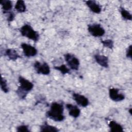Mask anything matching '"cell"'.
<instances>
[{"mask_svg": "<svg viewBox=\"0 0 132 132\" xmlns=\"http://www.w3.org/2000/svg\"><path fill=\"white\" fill-rule=\"evenodd\" d=\"M88 30L89 32L94 37H99L103 36L105 30L99 24H92L88 25Z\"/></svg>", "mask_w": 132, "mask_h": 132, "instance_id": "5", "label": "cell"}, {"mask_svg": "<svg viewBox=\"0 0 132 132\" xmlns=\"http://www.w3.org/2000/svg\"><path fill=\"white\" fill-rule=\"evenodd\" d=\"M94 57L96 62L101 67L106 68L108 67L109 60L107 56L99 54H96L94 55Z\"/></svg>", "mask_w": 132, "mask_h": 132, "instance_id": "11", "label": "cell"}, {"mask_svg": "<svg viewBox=\"0 0 132 132\" xmlns=\"http://www.w3.org/2000/svg\"><path fill=\"white\" fill-rule=\"evenodd\" d=\"M119 89L111 88L109 90V95L110 99L114 102H120L124 100L125 95L122 93H119Z\"/></svg>", "mask_w": 132, "mask_h": 132, "instance_id": "8", "label": "cell"}, {"mask_svg": "<svg viewBox=\"0 0 132 132\" xmlns=\"http://www.w3.org/2000/svg\"><path fill=\"white\" fill-rule=\"evenodd\" d=\"M34 68L39 74L48 75L50 73V68L46 62L41 63L39 61H36L34 64Z\"/></svg>", "mask_w": 132, "mask_h": 132, "instance_id": "6", "label": "cell"}, {"mask_svg": "<svg viewBox=\"0 0 132 132\" xmlns=\"http://www.w3.org/2000/svg\"><path fill=\"white\" fill-rule=\"evenodd\" d=\"M126 56L127 58L131 59V45H130L126 50Z\"/></svg>", "mask_w": 132, "mask_h": 132, "instance_id": "23", "label": "cell"}, {"mask_svg": "<svg viewBox=\"0 0 132 132\" xmlns=\"http://www.w3.org/2000/svg\"><path fill=\"white\" fill-rule=\"evenodd\" d=\"M54 69L56 70L59 71L63 75L68 74L70 72V69L68 68L65 64H61L59 66H55Z\"/></svg>", "mask_w": 132, "mask_h": 132, "instance_id": "19", "label": "cell"}, {"mask_svg": "<svg viewBox=\"0 0 132 132\" xmlns=\"http://www.w3.org/2000/svg\"><path fill=\"white\" fill-rule=\"evenodd\" d=\"M8 13V16L7 17V20L9 22L12 21L15 17V14L13 12H9Z\"/></svg>", "mask_w": 132, "mask_h": 132, "instance_id": "24", "label": "cell"}, {"mask_svg": "<svg viewBox=\"0 0 132 132\" xmlns=\"http://www.w3.org/2000/svg\"><path fill=\"white\" fill-rule=\"evenodd\" d=\"M1 87L2 91L4 93H7L9 91V88L8 87L7 81L3 77H1Z\"/></svg>", "mask_w": 132, "mask_h": 132, "instance_id": "20", "label": "cell"}, {"mask_svg": "<svg viewBox=\"0 0 132 132\" xmlns=\"http://www.w3.org/2000/svg\"><path fill=\"white\" fill-rule=\"evenodd\" d=\"M5 55L10 59L15 61L18 58H21L18 53L14 49L8 48L5 51Z\"/></svg>", "mask_w": 132, "mask_h": 132, "instance_id": "13", "label": "cell"}, {"mask_svg": "<svg viewBox=\"0 0 132 132\" xmlns=\"http://www.w3.org/2000/svg\"><path fill=\"white\" fill-rule=\"evenodd\" d=\"M65 106L68 110L70 116L74 118H77L79 117L80 113V110L76 106L73 105L71 104H67Z\"/></svg>", "mask_w": 132, "mask_h": 132, "instance_id": "10", "label": "cell"}, {"mask_svg": "<svg viewBox=\"0 0 132 132\" xmlns=\"http://www.w3.org/2000/svg\"><path fill=\"white\" fill-rule=\"evenodd\" d=\"M20 31L22 36L26 37L35 42H37L39 39L38 32L35 31L29 24H24L20 29Z\"/></svg>", "mask_w": 132, "mask_h": 132, "instance_id": "3", "label": "cell"}, {"mask_svg": "<svg viewBox=\"0 0 132 132\" xmlns=\"http://www.w3.org/2000/svg\"><path fill=\"white\" fill-rule=\"evenodd\" d=\"M14 8L16 11L20 13L24 12L26 11V7L25 2L22 0H19L16 2Z\"/></svg>", "mask_w": 132, "mask_h": 132, "instance_id": "16", "label": "cell"}, {"mask_svg": "<svg viewBox=\"0 0 132 132\" xmlns=\"http://www.w3.org/2000/svg\"><path fill=\"white\" fill-rule=\"evenodd\" d=\"M21 46L23 50V53L26 57H34L37 54V50L30 44L23 43L21 44Z\"/></svg>", "mask_w": 132, "mask_h": 132, "instance_id": "7", "label": "cell"}, {"mask_svg": "<svg viewBox=\"0 0 132 132\" xmlns=\"http://www.w3.org/2000/svg\"><path fill=\"white\" fill-rule=\"evenodd\" d=\"M18 80L20 86L16 91V94L21 99H25L27 93L32 89L34 85L29 80L21 76Z\"/></svg>", "mask_w": 132, "mask_h": 132, "instance_id": "2", "label": "cell"}, {"mask_svg": "<svg viewBox=\"0 0 132 132\" xmlns=\"http://www.w3.org/2000/svg\"><path fill=\"white\" fill-rule=\"evenodd\" d=\"M64 58L68 66L73 70H78L80 64L79 60L74 55L67 53L64 55Z\"/></svg>", "mask_w": 132, "mask_h": 132, "instance_id": "4", "label": "cell"}, {"mask_svg": "<svg viewBox=\"0 0 132 132\" xmlns=\"http://www.w3.org/2000/svg\"><path fill=\"white\" fill-rule=\"evenodd\" d=\"M104 46L110 49H112L113 47V41L110 39H107L105 40H102L101 41Z\"/></svg>", "mask_w": 132, "mask_h": 132, "instance_id": "21", "label": "cell"}, {"mask_svg": "<svg viewBox=\"0 0 132 132\" xmlns=\"http://www.w3.org/2000/svg\"><path fill=\"white\" fill-rule=\"evenodd\" d=\"M40 131H53L57 132L59 130L55 126L48 125L46 123L40 126Z\"/></svg>", "mask_w": 132, "mask_h": 132, "instance_id": "17", "label": "cell"}, {"mask_svg": "<svg viewBox=\"0 0 132 132\" xmlns=\"http://www.w3.org/2000/svg\"><path fill=\"white\" fill-rule=\"evenodd\" d=\"M2 6V9L4 13H8L10 12L12 8V2L9 0H2L0 1Z\"/></svg>", "mask_w": 132, "mask_h": 132, "instance_id": "15", "label": "cell"}, {"mask_svg": "<svg viewBox=\"0 0 132 132\" xmlns=\"http://www.w3.org/2000/svg\"><path fill=\"white\" fill-rule=\"evenodd\" d=\"M16 131L18 132H26L29 131L28 126L25 125H22L16 127Z\"/></svg>", "mask_w": 132, "mask_h": 132, "instance_id": "22", "label": "cell"}, {"mask_svg": "<svg viewBox=\"0 0 132 132\" xmlns=\"http://www.w3.org/2000/svg\"><path fill=\"white\" fill-rule=\"evenodd\" d=\"M64 108L62 104L53 102L51 104L50 109L47 111L46 117L56 122H61L64 120Z\"/></svg>", "mask_w": 132, "mask_h": 132, "instance_id": "1", "label": "cell"}, {"mask_svg": "<svg viewBox=\"0 0 132 132\" xmlns=\"http://www.w3.org/2000/svg\"><path fill=\"white\" fill-rule=\"evenodd\" d=\"M73 100L76 103L81 107H87L89 105V100L84 95L80 94L79 93H74L72 94Z\"/></svg>", "mask_w": 132, "mask_h": 132, "instance_id": "9", "label": "cell"}, {"mask_svg": "<svg viewBox=\"0 0 132 132\" xmlns=\"http://www.w3.org/2000/svg\"><path fill=\"white\" fill-rule=\"evenodd\" d=\"M110 131L112 132H122L123 131V127L114 121H111L108 124Z\"/></svg>", "mask_w": 132, "mask_h": 132, "instance_id": "14", "label": "cell"}, {"mask_svg": "<svg viewBox=\"0 0 132 132\" xmlns=\"http://www.w3.org/2000/svg\"><path fill=\"white\" fill-rule=\"evenodd\" d=\"M120 11L122 18L125 20H131L132 16L129 11L123 7L120 8Z\"/></svg>", "mask_w": 132, "mask_h": 132, "instance_id": "18", "label": "cell"}, {"mask_svg": "<svg viewBox=\"0 0 132 132\" xmlns=\"http://www.w3.org/2000/svg\"><path fill=\"white\" fill-rule=\"evenodd\" d=\"M131 110H132V109H131V108H130V109H129V111H129V112L130 113V114L131 115Z\"/></svg>", "mask_w": 132, "mask_h": 132, "instance_id": "25", "label": "cell"}, {"mask_svg": "<svg viewBox=\"0 0 132 132\" xmlns=\"http://www.w3.org/2000/svg\"><path fill=\"white\" fill-rule=\"evenodd\" d=\"M86 4L91 11L95 13H100L102 10L101 6L95 1H87Z\"/></svg>", "mask_w": 132, "mask_h": 132, "instance_id": "12", "label": "cell"}]
</instances>
